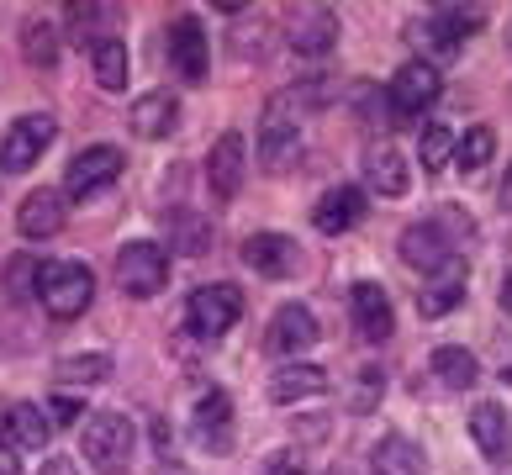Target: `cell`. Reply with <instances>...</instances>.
<instances>
[{
  "label": "cell",
  "instance_id": "1",
  "mask_svg": "<svg viewBox=\"0 0 512 475\" xmlns=\"http://www.w3.org/2000/svg\"><path fill=\"white\" fill-rule=\"evenodd\" d=\"M37 301H43V312L53 322L85 317V307L96 301V275H90V264H80V259L37 264Z\"/></svg>",
  "mask_w": 512,
  "mask_h": 475
},
{
  "label": "cell",
  "instance_id": "2",
  "mask_svg": "<svg viewBox=\"0 0 512 475\" xmlns=\"http://www.w3.org/2000/svg\"><path fill=\"white\" fill-rule=\"evenodd\" d=\"M80 449H85L90 470L127 475L132 454H138V428H132V417H122V412H96V417H85V428H80Z\"/></svg>",
  "mask_w": 512,
  "mask_h": 475
},
{
  "label": "cell",
  "instance_id": "3",
  "mask_svg": "<svg viewBox=\"0 0 512 475\" xmlns=\"http://www.w3.org/2000/svg\"><path fill=\"white\" fill-rule=\"evenodd\" d=\"M59 138V122L48 117V111H27V117H16L6 143H0V175H27V169L43 159V148Z\"/></svg>",
  "mask_w": 512,
  "mask_h": 475
},
{
  "label": "cell",
  "instance_id": "4",
  "mask_svg": "<svg viewBox=\"0 0 512 475\" xmlns=\"http://www.w3.org/2000/svg\"><path fill=\"white\" fill-rule=\"evenodd\" d=\"M481 22H486L481 6H433L423 22H412V43L433 53H454L465 37L481 32Z\"/></svg>",
  "mask_w": 512,
  "mask_h": 475
},
{
  "label": "cell",
  "instance_id": "5",
  "mask_svg": "<svg viewBox=\"0 0 512 475\" xmlns=\"http://www.w3.org/2000/svg\"><path fill=\"white\" fill-rule=\"evenodd\" d=\"M243 317V291L238 285H201V291H191V301H185V322H191L196 338H222L233 333V322Z\"/></svg>",
  "mask_w": 512,
  "mask_h": 475
},
{
  "label": "cell",
  "instance_id": "6",
  "mask_svg": "<svg viewBox=\"0 0 512 475\" xmlns=\"http://www.w3.org/2000/svg\"><path fill=\"white\" fill-rule=\"evenodd\" d=\"M122 169H127V154H122V148L90 143L85 154H74L69 169H64V196H74V201L96 196V190H106V185L122 180Z\"/></svg>",
  "mask_w": 512,
  "mask_h": 475
},
{
  "label": "cell",
  "instance_id": "7",
  "mask_svg": "<svg viewBox=\"0 0 512 475\" xmlns=\"http://www.w3.org/2000/svg\"><path fill=\"white\" fill-rule=\"evenodd\" d=\"M117 285L127 296H159L164 285H169V254H164V243H127V249L117 254Z\"/></svg>",
  "mask_w": 512,
  "mask_h": 475
},
{
  "label": "cell",
  "instance_id": "8",
  "mask_svg": "<svg viewBox=\"0 0 512 475\" xmlns=\"http://www.w3.org/2000/svg\"><path fill=\"white\" fill-rule=\"evenodd\" d=\"M439 90H444L439 64H433V59H407L402 69L391 74L386 101H391L396 117H417V111H428L433 101H439Z\"/></svg>",
  "mask_w": 512,
  "mask_h": 475
},
{
  "label": "cell",
  "instance_id": "9",
  "mask_svg": "<svg viewBox=\"0 0 512 475\" xmlns=\"http://www.w3.org/2000/svg\"><path fill=\"white\" fill-rule=\"evenodd\" d=\"M169 69H180L185 85H201L206 80V64H212V48H206V27L196 22L191 11L169 16Z\"/></svg>",
  "mask_w": 512,
  "mask_h": 475
},
{
  "label": "cell",
  "instance_id": "10",
  "mask_svg": "<svg viewBox=\"0 0 512 475\" xmlns=\"http://www.w3.org/2000/svg\"><path fill=\"white\" fill-rule=\"evenodd\" d=\"M396 249H402V259L412 264V270L433 275L454 259V238H449V227H439V217H428V222H407Z\"/></svg>",
  "mask_w": 512,
  "mask_h": 475
},
{
  "label": "cell",
  "instance_id": "11",
  "mask_svg": "<svg viewBox=\"0 0 512 475\" xmlns=\"http://www.w3.org/2000/svg\"><path fill=\"white\" fill-rule=\"evenodd\" d=\"M296 159H301L296 117H291V111H280V106L270 101V111H264V127H259V164L270 169V175H286Z\"/></svg>",
  "mask_w": 512,
  "mask_h": 475
},
{
  "label": "cell",
  "instance_id": "12",
  "mask_svg": "<svg viewBox=\"0 0 512 475\" xmlns=\"http://www.w3.org/2000/svg\"><path fill=\"white\" fill-rule=\"evenodd\" d=\"M365 206H370V196L359 185H333V190H322V196H317L312 227H317V233H328V238H344L349 227L365 222Z\"/></svg>",
  "mask_w": 512,
  "mask_h": 475
},
{
  "label": "cell",
  "instance_id": "13",
  "mask_svg": "<svg viewBox=\"0 0 512 475\" xmlns=\"http://www.w3.org/2000/svg\"><path fill=\"white\" fill-rule=\"evenodd\" d=\"M243 175H249V143L243 132H222L212 143V159H206V180H212V196L217 201H233L243 190Z\"/></svg>",
  "mask_w": 512,
  "mask_h": 475
},
{
  "label": "cell",
  "instance_id": "14",
  "mask_svg": "<svg viewBox=\"0 0 512 475\" xmlns=\"http://www.w3.org/2000/svg\"><path fill=\"white\" fill-rule=\"evenodd\" d=\"M286 43L301 59H322V53H333V43H338V16L328 6H296L291 27H286Z\"/></svg>",
  "mask_w": 512,
  "mask_h": 475
},
{
  "label": "cell",
  "instance_id": "15",
  "mask_svg": "<svg viewBox=\"0 0 512 475\" xmlns=\"http://www.w3.org/2000/svg\"><path fill=\"white\" fill-rule=\"evenodd\" d=\"M191 433H196V444L201 449H212V454H233V396H227L222 386H212L196 402V423H191Z\"/></svg>",
  "mask_w": 512,
  "mask_h": 475
},
{
  "label": "cell",
  "instance_id": "16",
  "mask_svg": "<svg viewBox=\"0 0 512 475\" xmlns=\"http://www.w3.org/2000/svg\"><path fill=\"white\" fill-rule=\"evenodd\" d=\"M465 291H470L465 259H449L444 270H433V275L423 280V291H417V312H423L428 322H433V317H449V312L465 301Z\"/></svg>",
  "mask_w": 512,
  "mask_h": 475
},
{
  "label": "cell",
  "instance_id": "17",
  "mask_svg": "<svg viewBox=\"0 0 512 475\" xmlns=\"http://www.w3.org/2000/svg\"><path fill=\"white\" fill-rule=\"evenodd\" d=\"M64 217H69V206L59 190H27L22 206H16V227H22V238L32 243H43V238H59L64 233Z\"/></svg>",
  "mask_w": 512,
  "mask_h": 475
},
{
  "label": "cell",
  "instance_id": "18",
  "mask_svg": "<svg viewBox=\"0 0 512 475\" xmlns=\"http://www.w3.org/2000/svg\"><path fill=\"white\" fill-rule=\"evenodd\" d=\"M317 338H322V328H317L312 307H301V301H286V307L275 312V322H270V354L296 359L301 349H312Z\"/></svg>",
  "mask_w": 512,
  "mask_h": 475
},
{
  "label": "cell",
  "instance_id": "19",
  "mask_svg": "<svg viewBox=\"0 0 512 475\" xmlns=\"http://www.w3.org/2000/svg\"><path fill=\"white\" fill-rule=\"evenodd\" d=\"M349 312H354V328L365 344H381V338H391V296L381 291L375 280H359L354 291H349Z\"/></svg>",
  "mask_w": 512,
  "mask_h": 475
},
{
  "label": "cell",
  "instance_id": "20",
  "mask_svg": "<svg viewBox=\"0 0 512 475\" xmlns=\"http://www.w3.org/2000/svg\"><path fill=\"white\" fill-rule=\"evenodd\" d=\"M48 439H53V423H48V412L43 407H32V402H16V407H6L0 412V444L6 449H48Z\"/></svg>",
  "mask_w": 512,
  "mask_h": 475
},
{
  "label": "cell",
  "instance_id": "21",
  "mask_svg": "<svg viewBox=\"0 0 512 475\" xmlns=\"http://www.w3.org/2000/svg\"><path fill=\"white\" fill-rule=\"evenodd\" d=\"M243 264L264 280H286L296 270V238L286 233H254L243 238Z\"/></svg>",
  "mask_w": 512,
  "mask_h": 475
},
{
  "label": "cell",
  "instance_id": "22",
  "mask_svg": "<svg viewBox=\"0 0 512 475\" xmlns=\"http://www.w3.org/2000/svg\"><path fill=\"white\" fill-rule=\"evenodd\" d=\"M127 127L138 132V138L159 143V138H169V132L180 127V101H175L169 90H148V95H138V101H132Z\"/></svg>",
  "mask_w": 512,
  "mask_h": 475
},
{
  "label": "cell",
  "instance_id": "23",
  "mask_svg": "<svg viewBox=\"0 0 512 475\" xmlns=\"http://www.w3.org/2000/svg\"><path fill=\"white\" fill-rule=\"evenodd\" d=\"M407 185H412V175H407V159L396 154L391 143L370 148V154H365V190H370V196L402 201V196H407Z\"/></svg>",
  "mask_w": 512,
  "mask_h": 475
},
{
  "label": "cell",
  "instance_id": "24",
  "mask_svg": "<svg viewBox=\"0 0 512 475\" xmlns=\"http://www.w3.org/2000/svg\"><path fill=\"white\" fill-rule=\"evenodd\" d=\"M470 439H476V449L486 454V460H507V454H512V423H507V407H497V402L470 407Z\"/></svg>",
  "mask_w": 512,
  "mask_h": 475
},
{
  "label": "cell",
  "instance_id": "25",
  "mask_svg": "<svg viewBox=\"0 0 512 475\" xmlns=\"http://www.w3.org/2000/svg\"><path fill=\"white\" fill-rule=\"evenodd\" d=\"M370 470L375 475H423L428 470V454L417 449L407 433H386V439L370 449Z\"/></svg>",
  "mask_w": 512,
  "mask_h": 475
},
{
  "label": "cell",
  "instance_id": "26",
  "mask_svg": "<svg viewBox=\"0 0 512 475\" xmlns=\"http://www.w3.org/2000/svg\"><path fill=\"white\" fill-rule=\"evenodd\" d=\"M328 386H333L328 370H317V365H296V359H291V365H280V370H275L270 396H275L280 407H291V402H301V396H322Z\"/></svg>",
  "mask_w": 512,
  "mask_h": 475
},
{
  "label": "cell",
  "instance_id": "27",
  "mask_svg": "<svg viewBox=\"0 0 512 475\" xmlns=\"http://www.w3.org/2000/svg\"><path fill=\"white\" fill-rule=\"evenodd\" d=\"M428 370H433V380H439V386H449V391H470V386L481 380L476 354H470V349H460V344H444V349H433Z\"/></svg>",
  "mask_w": 512,
  "mask_h": 475
},
{
  "label": "cell",
  "instance_id": "28",
  "mask_svg": "<svg viewBox=\"0 0 512 475\" xmlns=\"http://www.w3.org/2000/svg\"><path fill=\"white\" fill-rule=\"evenodd\" d=\"M90 69H96L101 90H127L132 64H127V43H122V37H101V43L90 48Z\"/></svg>",
  "mask_w": 512,
  "mask_h": 475
},
{
  "label": "cell",
  "instance_id": "29",
  "mask_svg": "<svg viewBox=\"0 0 512 475\" xmlns=\"http://www.w3.org/2000/svg\"><path fill=\"white\" fill-rule=\"evenodd\" d=\"M169 249H175V254H206V249H212V222H206V217H196V212H180L175 222H169Z\"/></svg>",
  "mask_w": 512,
  "mask_h": 475
},
{
  "label": "cell",
  "instance_id": "30",
  "mask_svg": "<svg viewBox=\"0 0 512 475\" xmlns=\"http://www.w3.org/2000/svg\"><path fill=\"white\" fill-rule=\"evenodd\" d=\"M381 391H386V375H381V365H359V370H354V380H349L344 407H349L354 417H365V412L381 407Z\"/></svg>",
  "mask_w": 512,
  "mask_h": 475
},
{
  "label": "cell",
  "instance_id": "31",
  "mask_svg": "<svg viewBox=\"0 0 512 475\" xmlns=\"http://www.w3.org/2000/svg\"><path fill=\"white\" fill-rule=\"evenodd\" d=\"M22 59H27L32 69H53V64H59V27L27 22V27H22Z\"/></svg>",
  "mask_w": 512,
  "mask_h": 475
},
{
  "label": "cell",
  "instance_id": "32",
  "mask_svg": "<svg viewBox=\"0 0 512 475\" xmlns=\"http://www.w3.org/2000/svg\"><path fill=\"white\" fill-rule=\"evenodd\" d=\"M491 154H497V132L491 127H470L460 143H454V164L465 169V175H481V169L491 164Z\"/></svg>",
  "mask_w": 512,
  "mask_h": 475
},
{
  "label": "cell",
  "instance_id": "33",
  "mask_svg": "<svg viewBox=\"0 0 512 475\" xmlns=\"http://www.w3.org/2000/svg\"><path fill=\"white\" fill-rule=\"evenodd\" d=\"M53 375H59V386H96L111 375V354H69Z\"/></svg>",
  "mask_w": 512,
  "mask_h": 475
},
{
  "label": "cell",
  "instance_id": "34",
  "mask_svg": "<svg viewBox=\"0 0 512 475\" xmlns=\"http://www.w3.org/2000/svg\"><path fill=\"white\" fill-rule=\"evenodd\" d=\"M417 154H423V169H428V175H439V169L454 159V132H449V127H428L423 143H417Z\"/></svg>",
  "mask_w": 512,
  "mask_h": 475
},
{
  "label": "cell",
  "instance_id": "35",
  "mask_svg": "<svg viewBox=\"0 0 512 475\" xmlns=\"http://www.w3.org/2000/svg\"><path fill=\"white\" fill-rule=\"evenodd\" d=\"M233 53H238V59H249V53L264 59V53H270V22H259V16H254V22H243L233 32Z\"/></svg>",
  "mask_w": 512,
  "mask_h": 475
},
{
  "label": "cell",
  "instance_id": "36",
  "mask_svg": "<svg viewBox=\"0 0 512 475\" xmlns=\"http://www.w3.org/2000/svg\"><path fill=\"white\" fill-rule=\"evenodd\" d=\"M6 291H11L16 301L37 291V264H32V259H11V264H6Z\"/></svg>",
  "mask_w": 512,
  "mask_h": 475
},
{
  "label": "cell",
  "instance_id": "37",
  "mask_svg": "<svg viewBox=\"0 0 512 475\" xmlns=\"http://www.w3.org/2000/svg\"><path fill=\"white\" fill-rule=\"evenodd\" d=\"M259 475H307V460H301V449H275L259 465Z\"/></svg>",
  "mask_w": 512,
  "mask_h": 475
},
{
  "label": "cell",
  "instance_id": "38",
  "mask_svg": "<svg viewBox=\"0 0 512 475\" xmlns=\"http://www.w3.org/2000/svg\"><path fill=\"white\" fill-rule=\"evenodd\" d=\"M64 16L74 22V37H80V43H85V37L96 32L90 22H106V16H111V6H64Z\"/></svg>",
  "mask_w": 512,
  "mask_h": 475
},
{
  "label": "cell",
  "instance_id": "39",
  "mask_svg": "<svg viewBox=\"0 0 512 475\" xmlns=\"http://www.w3.org/2000/svg\"><path fill=\"white\" fill-rule=\"evenodd\" d=\"M48 423H80V402H74V396H53V402H48Z\"/></svg>",
  "mask_w": 512,
  "mask_h": 475
},
{
  "label": "cell",
  "instance_id": "40",
  "mask_svg": "<svg viewBox=\"0 0 512 475\" xmlns=\"http://www.w3.org/2000/svg\"><path fill=\"white\" fill-rule=\"evenodd\" d=\"M0 475H22V454L0 444Z\"/></svg>",
  "mask_w": 512,
  "mask_h": 475
},
{
  "label": "cell",
  "instance_id": "41",
  "mask_svg": "<svg viewBox=\"0 0 512 475\" xmlns=\"http://www.w3.org/2000/svg\"><path fill=\"white\" fill-rule=\"evenodd\" d=\"M154 444H159V454L169 460V444H175V433H169V423H164V417H154Z\"/></svg>",
  "mask_w": 512,
  "mask_h": 475
},
{
  "label": "cell",
  "instance_id": "42",
  "mask_svg": "<svg viewBox=\"0 0 512 475\" xmlns=\"http://www.w3.org/2000/svg\"><path fill=\"white\" fill-rule=\"evenodd\" d=\"M296 433H301V439H312V444H317V439H322V433H328V423H322V417H312V423H301Z\"/></svg>",
  "mask_w": 512,
  "mask_h": 475
},
{
  "label": "cell",
  "instance_id": "43",
  "mask_svg": "<svg viewBox=\"0 0 512 475\" xmlns=\"http://www.w3.org/2000/svg\"><path fill=\"white\" fill-rule=\"evenodd\" d=\"M497 201H502V212H512V169H507V180H502V190H497Z\"/></svg>",
  "mask_w": 512,
  "mask_h": 475
},
{
  "label": "cell",
  "instance_id": "44",
  "mask_svg": "<svg viewBox=\"0 0 512 475\" xmlns=\"http://www.w3.org/2000/svg\"><path fill=\"white\" fill-rule=\"evenodd\" d=\"M37 475H74V465H64V460H48V465L37 470Z\"/></svg>",
  "mask_w": 512,
  "mask_h": 475
},
{
  "label": "cell",
  "instance_id": "45",
  "mask_svg": "<svg viewBox=\"0 0 512 475\" xmlns=\"http://www.w3.org/2000/svg\"><path fill=\"white\" fill-rule=\"evenodd\" d=\"M502 307L512 312V270H507V280H502Z\"/></svg>",
  "mask_w": 512,
  "mask_h": 475
},
{
  "label": "cell",
  "instance_id": "46",
  "mask_svg": "<svg viewBox=\"0 0 512 475\" xmlns=\"http://www.w3.org/2000/svg\"><path fill=\"white\" fill-rule=\"evenodd\" d=\"M502 475H512V465H507V470H502Z\"/></svg>",
  "mask_w": 512,
  "mask_h": 475
}]
</instances>
